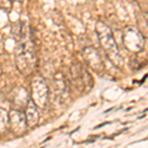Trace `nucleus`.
Returning a JSON list of instances; mask_svg holds the SVG:
<instances>
[{"instance_id":"nucleus-3","label":"nucleus","mask_w":148,"mask_h":148,"mask_svg":"<svg viewBox=\"0 0 148 148\" xmlns=\"http://www.w3.org/2000/svg\"><path fill=\"white\" fill-rule=\"evenodd\" d=\"M31 96H32L31 99L34 101L37 107L44 109L47 106V100H49V90L44 80L35 79L33 81Z\"/></svg>"},{"instance_id":"nucleus-7","label":"nucleus","mask_w":148,"mask_h":148,"mask_svg":"<svg viewBox=\"0 0 148 148\" xmlns=\"http://www.w3.org/2000/svg\"><path fill=\"white\" fill-rule=\"evenodd\" d=\"M12 6V3L10 0H0V7L3 9H10Z\"/></svg>"},{"instance_id":"nucleus-2","label":"nucleus","mask_w":148,"mask_h":148,"mask_svg":"<svg viewBox=\"0 0 148 148\" xmlns=\"http://www.w3.org/2000/svg\"><path fill=\"white\" fill-rule=\"evenodd\" d=\"M96 31L98 36H99L100 42H101L104 51H106L108 56L111 58V60L113 62H116V64L119 60H121V56L120 53H119L118 47L116 46V42L114 40L111 30L104 23L98 22Z\"/></svg>"},{"instance_id":"nucleus-4","label":"nucleus","mask_w":148,"mask_h":148,"mask_svg":"<svg viewBox=\"0 0 148 148\" xmlns=\"http://www.w3.org/2000/svg\"><path fill=\"white\" fill-rule=\"evenodd\" d=\"M28 127L26 114L21 111L11 110L9 113V128L17 136H21L26 132Z\"/></svg>"},{"instance_id":"nucleus-5","label":"nucleus","mask_w":148,"mask_h":148,"mask_svg":"<svg viewBox=\"0 0 148 148\" xmlns=\"http://www.w3.org/2000/svg\"><path fill=\"white\" fill-rule=\"evenodd\" d=\"M26 120H27V125L30 127H34L35 125L39 123V112H38V107L35 104L32 99H29V101L26 105Z\"/></svg>"},{"instance_id":"nucleus-6","label":"nucleus","mask_w":148,"mask_h":148,"mask_svg":"<svg viewBox=\"0 0 148 148\" xmlns=\"http://www.w3.org/2000/svg\"><path fill=\"white\" fill-rule=\"evenodd\" d=\"M9 127V113L0 108V134L4 133Z\"/></svg>"},{"instance_id":"nucleus-1","label":"nucleus","mask_w":148,"mask_h":148,"mask_svg":"<svg viewBox=\"0 0 148 148\" xmlns=\"http://www.w3.org/2000/svg\"><path fill=\"white\" fill-rule=\"evenodd\" d=\"M15 62L17 69L24 75L32 73L35 69L37 56L31 37L20 42L15 52Z\"/></svg>"}]
</instances>
